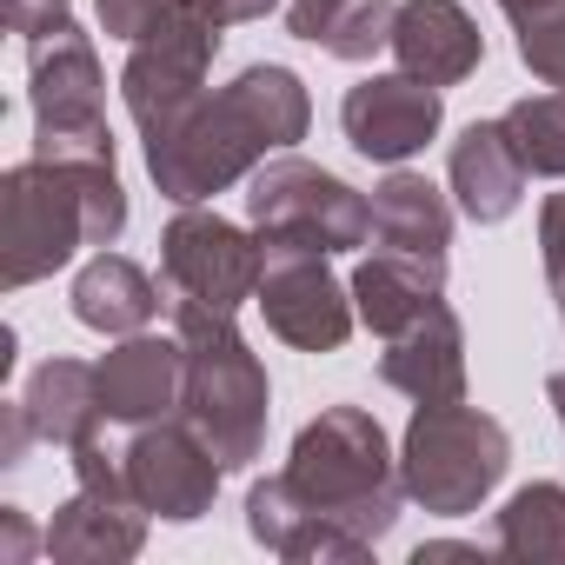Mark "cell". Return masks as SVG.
<instances>
[{
	"label": "cell",
	"instance_id": "cell-1",
	"mask_svg": "<svg viewBox=\"0 0 565 565\" xmlns=\"http://www.w3.org/2000/svg\"><path fill=\"white\" fill-rule=\"evenodd\" d=\"M313 100L294 67H246L220 94H200L173 127L147 134V173L173 206H200L233 180H253L273 153L307 140Z\"/></svg>",
	"mask_w": 565,
	"mask_h": 565
},
{
	"label": "cell",
	"instance_id": "cell-2",
	"mask_svg": "<svg viewBox=\"0 0 565 565\" xmlns=\"http://www.w3.org/2000/svg\"><path fill=\"white\" fill-rule=\"evenodd\" d=\"M127 233V186L114 160H21L0 173V279L34 287L81 246Z\"/></svg>",
	"mask_w": 565,
	"mask_h": 565
},
{
	"label": "cell",
	"instance_id": "cell-3",
	"mask_svg": "<svg viewBox=\"0 0 565 565\" xmlns=\"http://www.w3.org/2000/svg\"><path fill=\"white\" fill-rule=\"evenodd\" d=\"M287 479L320 519H333L360 545H380L406 505L399 452L386 446V426L366 406H327L320 419H307L294 439Z\"/></svg>",
	"mask_w": 565,
	"mask_h": 565
},
{
	"label": "cell",
	"instance_id": "cell-4",
	"mask_svg": "<svg viewBox=\"0 0 565 565\" xmlns=\"http://www.w3.org/2000/svg\"><path fill=\"white\" fill-rule=\"evenodd\" d=\"M173 333L186 347V399H180V413L220 452L226 472L253 466L259 446H266V413H273L259 353L239 340L233 313H213V307H193V300H173Z\"/></svg>",
	"mask_w": 565,
	"mask_h": 565
},
{
	"label": "cell",
	"instance_id": "cell-5",
	"mask_svg": "<svg viewBox=\"0 0 565 565\" xmlns=\"http://www.w3.org/2000/svg\"><path fill=\"white\" fill-rule=\"evenodd\" d=\"M512 472V433L452 399V406H419L406 439H399V479H406V499L426 505L433 519H466L479 512L499 479Z\"/></svg>",
	"mask_w": 565,
	"mask_h": 565
},
{
	"label": "cell",
	"instance_id": "cell-6",
	"mask_svg": "<svg viewBox=\"0 0 565 565\" xmlns=\"http://www.w3.org/2000/svg\"><path fill=\"white\" fill-rule=\"evenodd\" d=\"M246 220L266 246H307V253H353L373 239V200L300 153H273L246 180Z\"/></svg>",
	"mask_w": 565,
	"mask_h": 565
},
{
	"label": "cell",
	"instance_id": "cell-7",
	"mask_svg": "<svg viewBox=\"0 0 565 565\" xmlns=\"http://www.w3.org/2000/svg\"><path fill=\"white\" fill-rule=\"evenodd\" d=\"M28 100H34V153L41 160H114L107 127V74L94 34L74 21L28 41Z\"/></svg>",
	"mask_w": 565,
	"mask_h": 565
},
{
	"label": "cell",
	"instance_id": "cell-8",
	"mask_svg": "<svg viewBox=\"0 0 565 565\" xmlns=\"http://www.w3.org/2000/svg\"><path fill=\"white\" fill-rule=\"evenodd\" d=\"M160 273H167V294L213 307V313H239L259 294V273H266V239L239 233L233 220L206 213V206H180L160 233Z\"/></svg>",
	"mask_w": 565,
	"mask_h": 565
},
{
	"label": "cell",
	"instance_id": "cell-9",
	"mask_svg": "<svg viewBox=\"0 0 565 565\" xmlns=\"http://www.w3.org/2000/svg\"><path fill=\"white\" fill-rule=\"evenodd\" d=\"M220 34H226V28H213L206 14H180V21H160L153 34L134 41V54H127V67H120V100H127L140 140L160 134V127H173V120L206 94Z\"/></svg>",
	"mask_w": 565,
	"mask_h": 565
},
{
	"label": "cell",
	"instance_id": "cell-10",
	"mask_svg": "<svg viewBox=\"0 0 565 565\" xmlns=\"http://www.w3.org/2000/svg\"><path fill=\"white\" fill-rule=\"evenodd\" d=\"M253 300L266 327L300 353H340L360 327L353 287L327 266V253H307V246H266V273Z\"/></svg>",
	"mask_w": 565,
	"mask_h": 565
},
{
	"label": "cell",
	"instance_id": "cell-11",
	"mask_svg": "<svg viewBox=\"0 0 565 565\" xmlns=\"http://www.w3.org/2000/svg\"><path fill=\"white\" fill-rule=\"evenodd\" d=\"M120 466H127L134 499L153 519H173V525L206 519L213 499H220V479H226L220 452L193 433V419H173V413L134 426V439L120 446Z\"/></svg>",
	"mask_w": 565,
	"mask_h": 565
},
{
	"label": "cell",
	"instance_id": "cell-12",
	"mask_svg": "<svg viewBox=\"0 0 565 565\" xmlns=\"http://www.w3.org/2000/svg\"><path fill=\"white\" fill-rule=\"evenodd\" d=\"M340 127H347V140H353L360 160L406 167L446 127V87H433L419 74H366L360 87H347Z\"/></svg>",
	"mask_w": 565,
	"mask_h": 565
},
{
	"label": "cell",
	"instance_id": "cell-13",
	"mask_svg": "<svg viewBox=\"0 0 565 565\" xmlns=\"http://www.w3.org/2000/svg\"><path fill=\"white\" fill-rule=\"evenodd\" d=\"M180 399H186V347H180V333L173 340L127 333L114 353H100V406H107V426L167 419V413H180Z\"/></svg>",
	"mask_w": 565,
	"mask_h": 565
},
{
	"label": "cell",
	"instance_id": "cell-14",
	"mask_svg": "<svg viewBox=\"0 0 565 565\" xmlns=\"http://www.w3.org/2000/svg\"><path fill=\"white\" fill-rule=\"evenodd\" d=\"M380 380H386L393 393L419 399V406H452V399H466V327H459V313L439 300V307H426L413 327H399V333L386 340V353H380Z\"/></svg>",
	"mask_w": 565,
	"mask_h": 565
},
{
	"label": "cell",
	"instance_id": "cell-15",
	"mask_svg": "<svg viewBox=\"0 0 565 565\" xmlns=\"http://www.w3.org/2000/svg\"><path fill=\"white\" fill-rule=\"evenodd\" d=\"M147 505L127 492V486H81L61 512H54V525H47V552L61 558V565H120V558H140V545H147Z\"/></svg>",
	"mask_w": 565,
	"mask_h": 565
},
{
	"label": "cell",
	"instance_id": "cell-16",
	"mask_svg": "<svg viewBox=\"0 0 565 565\" xmlns=\"http://www.w3.org/2000/svg\"><path fill=\"white\" fill-rule=\"evenodd\" d=\"M393 61L399 74H419L433 87H459L486 61V34L459 0H399L393 14Z\"/></svg>",
	"mask_w": 565,
	"mask_h": 565
},
{
	"label": "cell",
	"instance_id": "cell-17",
	"mask_svg": "<svg viewBox=\"0 0 565 565\" xmlns=\"http://www.w3.org/2000/svg\"><path fill=\"white\" fill-rule=\"evenodd\" d=\"M246 532L266 545V552H279V558H294V565H327V558H340V565H353V558H366L373 545H360L353 532H340L333 519H320L300 492H294V479L287 472H273V479H253V492H246Z\"/></svg>",
	"mask_w": 565,
	"mask_h": 565
},
{
	"label": "cell",
	"instance_id": "cell-18",
	"mask_svg": "<svg viewBox=\"0 0 565 565\" xmlns=\"http://www.w3.org/2000/svg\"><path fill=\"white\" fill-rule=\"evenodd\" d=\"M446 180H452V193H459V213L466 220H479V226H499V220H512L519 213V200H525V160H519V147L505 140V127L499 120H472L459 140H452V153H446Z\"/></svg>",
	"mask_w": 565,
	"mask_h": 565
},
{
	"label": "cell",
	"instance_id": "cell-19",
	"mask_svg": "<svg viewBox=\"0 0 565 565\" xmlns=\"http://www.w3.org/2000/svg\"><path fill=\"white\" fill-rule=\"evenodd\" d=\"M353 307H360V327H373L380 340H393L399 327H413L426 307L446 300V266L439 259H419V253H393L380 246L373 259L353 266Z\"/></svg>",
	"mask_w": 565,
	"mask_h": 565
},
{
	"label": "cell",
	"instance_id": "cell-20",
	"mask_svg": "<svg viewBox=\"0 0 565 565\" xmlns=\"http://www.w3.org/2000/svg\"><path fill=\"white\" fill-rule=\"evenodd\" d=\"M74 320L87 333H107V340H127V333H147L153 313H160V287L127 259V253H94L81 273H74Z\"/></svg>",
	"mask_w": 565,
	"mask_h": 565
},
{
	"label": "cell",
	"instance_id": "cell-21",
	"mask_svg": "<svg viewBox=\"0 0 565 565\" xmlns=\"http://www.w3.org/2000/svg\"><path fill=\"white\" fill-rule=\"evenodd\" d=\"M373 239L393 246V253H419V259L446 266V246H452V206H446V193L426 173L393 167L373 186Z\"/></svg>",
	"mask_w": 565,
	"mask_h": 565
},
{
	"label": "cell",
	"instance_id": "cell-22",
	"mask_svg": "<svg viewBox=\"0 0 565 565\" xmlns=\"http://www.w3.org/2000/svg\"><path fill=\"white\" fill-rule=\"evenodd\" d=\"M21 406H28V419H34V433H41L47 446H67V452H74V446H81L87 433H100V419H107V406H100V366L47 360V366H34Z\"/></svg>",
	"mask_w": 565,
	"mask_h": 565
},
{
	"label": "cell",
	"instance_id": "cell-23",
	"mask_svg": "<svg viewBox=\"0 0 565 565\" xmlns=\"http://www.w3.org/2000/svg\"><path fill=\"white\" fill-rule=\"evenodd\" d=\"M492 552L519 565H565V486L532 479L492 512Z\"/></svg>",
	"mask_w": 565,
	"mask_h": 565
},
{
	"label": "cell",
	"instance_id": "cell-24",
	"mask_svg": "<svg viewBox=\"0 0 565 565\" xmlns=\"http://www.w3.org/2000/svg\"><path fill=\"white\" fill-rule=\"evenodd\" d=\"M499 127H505V140L519 147L525 173L565 180V87H558V94H525V100H512V107L499 114Z\"/></svg>",
	"mask_w": 565,
	"mask_h": 565
},
{
	"label": "cell",
	"instance_id": "cell-25",
	"mask_svg": "<svg viewBox=\"0 0 565 565\" xmlns=\"http://www.w3.org/2000/svg\"><path fill=\"white\" fill-rule=\"evenodd\" d=\"M393 14H399V0H347V8L327 21L320 47L333 61H373L380 47H393Z\"/></svg>",
	"mask_w": 565,
	"mask_h": 565
},
{
	"label": "cell",
	"instance_id": "cell-26",
	"mask_svg": "<svg viewBox=\"0 0 565 565\" xmlns=\"http://www.w3.org/2000/svg\"><path fill=\"white\" fill-rule=\"evenodd\" d=\"M100 8V28L114 34V41H140V34H153L160 21H180V14H206V0H94ZM213 21V14H206Z\"/></svg>",
	"mask_w": 565,
	"mask_h": 565
},
{
	"label": "cell",
	"instance_id": "cell-27",
	"mask_svg": "<svg viewBox=\"0 0 565 565\" xmlns=\"http://www.w3.org/2000/svg\"><path fill=\"white\" fill-rule=\"evenodd\" d=\"M519 61L532 67V81L565 87V8H552V14L519 28Z\"/></svg>",
	"mask_w": 565,
	"mask_h": 565
},
{
	"label": "cell",
	"instance_id": "cell-28",
	"mask_svg": "<svg viewBox=\"0 0 565 565\" xmlns=\"http://www.w3.org/2000/svg\"><path fill=\"white\" fill-rule=\"evenodd\" d=\"M539 253H545V287L565 320V193H545V206H539Z\"/></svg>",
	"mask_w": 565,
	"mask_h": 565
},
{
	"label": "cell",
	"instance_id": "cell-29",
	"mask_svg": "<svg viewBox=\"0 0 565 565\" xmlns=\"http://www.w3.org/2000/svg\"><path fill=\"white\" fill-rule=\"evenodd\" d=\"M67 21H74V0H8V28L21 41H41V34H54Z\"/></svg>",
	"mask_w": 565,
	"mask_h": 565
},
{
	"label": "cell",
	"instance_id": "cell-30",
	"mask_svg": "<svg viewBox=\"0 0 565 565\" xmlns=\"http://www.w3.org/2000/svg\"><path fill=\"white\" fill-rule=\"evenodd\" d=\"M347 8V0H287V8H279V14H287V28H294V41H313L320 47V34H327V21Z\"/></svg>",
	"mask_w": 565,
	"mask_h": 565
},
{
	"label": "cell",
	"instance_id": "cell-31",
	"mask_svg": "<svg viewBox=\"0 0 565 565\" xmlns=\"http://www.w3.org/2000/svg\"><path fill=\"white\" fill-rule=\"evenodd\" d=\"M34 439H41V433H34V419H28V406L8 399V406H0V466H21V452H28Z\"/></svg>",
	"mask_w": 565,
	"mask_h": 565
},
{
	"label": "cell",
	"instance_id": "cell-32",
	"mask_svg": "<svg viewBox=\"0 0 565 565\" xmlns=\"http://www.w3.org/2000/svg\"><path fill=\"white\" fill-rule=\"evenodd\" d=\"M34 552V532H28V512L21 505H0V558L8 565H21Z\"/></svg>",
	"mask_w": 565,
	"mask_h": 565
},
{
	"label": "cell",
	"instance_id": "cell-33",
	"mask_svg": "<svg viewBox=\"0 0 565 565\" xmlns=\"http://www.w3.org/2000/svg\"><path fill=\"white\" fill-rule=\"evenodd\" d=\"M273 8H287V0H206L213 28H239V21H266Z\"/></svg>",
	"mask_w": 565,
	"mask_h": 565
},
{
	"label": "cell",
	"instance_id": "cell-34",
	"mask_svg": "<svg viewBox=\"0 0 565 565\" xmlns=\"http://www.w3.org/2000/svg\"><path fill=\"white\" fill-rule=\"evenodd\" d=\"M552 8H565V0H499V14H505L512 28H525V21H539V14H552Z\"/></svg>",
	"mask_w": 565,
	"mask_h": 565
},
{
	"label": "cell",
	"instance_id": "cell-35",
	"mask_svg": "<svg viewBox=\"0 0 565 565\" xmlns=\"http://www.w3.org/2000/svg\"><path fill=\"white\" fill-rule=\"evenodd\" d=\"M545 393H552V413H558V426H565V373H552Z\"/></svg>",
	"mask_w": 565,
	"mask_h": 565
}]
</instances>
